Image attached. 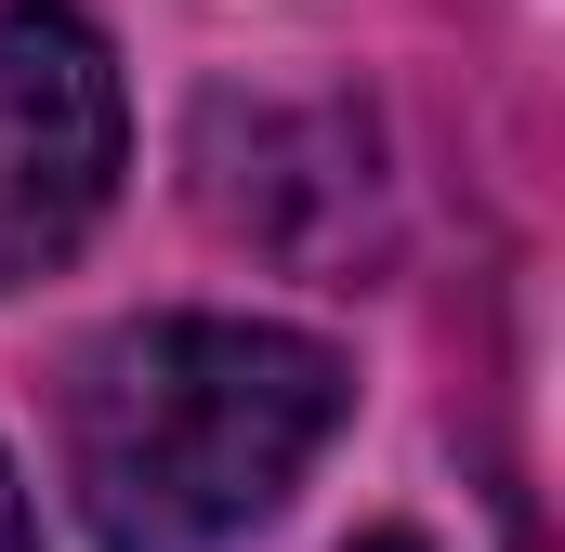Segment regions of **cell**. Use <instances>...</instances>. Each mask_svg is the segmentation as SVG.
<instances>
[{
	"instance_id": "1",
	"label": "cell",
	"mask_w": 565,
	"mask_h": 552,
	"mask_svg": "<svg viewBox=\"0 0 565 552\" xmlns=\"http://www.w3.org/2000/svg\"><path fill=\"white\" fill-rule=\"evenodd\" d=\"M355 382L277 316H132L66 382V487L106 552H224L316 474Z\"/></svg>"
},
{
	"instance_id": "2",
	"label": "cell",
	"mask_w": 565,
	"mask_h": 552,
	"mask_svg": "<svg viewBox=\"0 0 565 552\" xmlns=\"http://www.w3.org/2000/svg\"><path fill=\"white\" fill-rule=\"evenodd\" d=\"M132 158V106H119V53L66 13V0H13L0 13V289L66 264Z\"/></svg>"
},
{
	"instance_id": "3",
	"label": "cell",
	"mask_w": 565,
	"mask_h": 552,
	"mask_svg": "<svg viewBox=\"0 0 565 552\" xmlns=\"http://www.w3.org/2000/svg\"><path fill=\"white\" fill-rule=\"evenodd\" d=\"M0 552H40V540H26V487H13V447H0Z\"/></svg>"
},
{
	"instance_id": "4",
	"label": "cell",
	"mask_w": 565,
	"mask_h": 552,
	"mask_svg": "<svg viewBox=\"0 0 565 552\" xmlns=\"http://www.w3.org/2000/svg\"><path fill=\"white\" fill-rule=\"evenodd\" d=\"M355 552H422V540H355Z\"/></svg>"
}]
</instances>
